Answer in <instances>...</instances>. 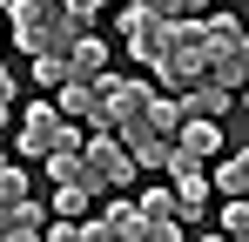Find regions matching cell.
<instances>
[{"label":"cell","mask_w":249,"mask_h":242,"mask_svg":"<svg viewBox=\"0 0 249 242\" xmlns=\"http://www.w3.org/2000/svg\"><path fill=\"white\" fill-rule=\"evenodd\" d=\"M142 68H155L168 94H189V87H202V14L155 20V40H148Z\"/></svg>","instance_id":"cell-1"},{"label":"cell","mask_w":249,"mask_h":242,"mask_svg":"<svg viewBox=\"0 0 249 242\" xmlns=\"http://www.w3.org/2000/svg\"><path fill=\"white\" fill-rule=\"evenodd\" d=\"M243 74H249V40L236 27V14H202V81L243 94Z\"/></svg>","instance_id":"cell-2"},{"label":"cell","mask_w":249,"mask_h":242,"mask_svg":"<svg viewBox=\"0 0 249 242\" xmlns=\"http://www.w3.org/2000/svg\"><path fill=\"white\" fill-rule=\"evenodd\" d=\"M81 168H88V189H94V195H101V189L115 195V189H128V182L142 175L115 135H88V141H81Z\"/></svg>","instance_id":"cell-3"},{"label":"cell","mask_w":249,"mask_h":242,"mask_svg":"<svg viewBox=\"0 0 249 242\" xmlns=\"http://www.w3.org/2000/svg\"><path fill=\"white\" fill-rule=\"evenodd\" d=\"M54 148H81V128L54 115V101L20 115V155H54Z\"/></svg>","instance_id":"cell-4"},{"label":"cell","mask_w":249,"mask_h":242,"mask_svg":"<svg viewBox=\"0 0 249 242\" xmlns=\"http://www.w3.org/2000/svg\"><path fill=\"white\" fill-rule=\"evenodd\" d=\"M175 101H182V121H229L236 115V94H229V87H189V94H175Z\"/></svg>","instance_id":"cell-5"},{"label":"cell","mask_w":249,"mask_h":242,"mask_svg":"<svg viewBox=\"0 0 249 242\" xmlns=\"http://www.w3.org/2000/svg\"><path fill=\"white\" fill-rule=\"evenodd\" d=\"M101 74H115V54H108V40L81 34L68 47V81H101Z\"/></svg>","instance_id":"cell-6"},{"label":"cell","mask_w":249,"mask_h":242,"mask_svg":"<svg viewBox=\"0 0 249 242\" xmlns=\"http://www.w3.org/2000/svg\"><path fill=\"white\" fill-rule=\"evenodd\" d=\"M41 229H47V208H34V202L0 208V242H41Z\"/></svg>","instance_id":"cell-7"},{"label":"cell","mask_w":249,"mask_h":242,"mask_svg":"<svg viewBox=\"0 0 249 242\" xmlns=\"http://www.w3.org/2000/svg\"><path fill=\"white\" fill-rule=\"evenodd\" d=\"M175 148L196 155V161H209L215 148H222V121H182V128H175Z\"/></svg>","instance_id":"cell-8"},{"label":"cell","mask_w":249,"mask_h":242,"mask_svg":"<svg viewBox=\"0 0 249 242\" xmlns=\"http://www.w3.org/2000/svg\"><path fill=\"white\" fill-rule=\"evenodd\" d=\"M115 27H122V47L142 61V54H148V40H155V14H142V7H122V14H115Z\"/></svg>","instance_id":"cell-9"},{"label":"cell","mask_w":249,"mask_h":242,"mask_svg":"<svg viewBox=\"0 0 249 242\" xmlns=\"http://www.w3.org/2000/svg\"><path fill=\"white\" fill-rule=\"evenodd\" d=\"M54 94H61V101H54L61 121H94V81H61Z\"/></svg>","instance_id":"cell-10"},{"label":"cell","mask_w":249,"mask_h":242,"mask_svg":"<svg viewBox=\"0 0 249 242\" xmlns=\"http://www.w3.org/2000/svg\"><path fill=\"white\" fill-rule=\"evenodd\" d=\"M101 222H108V236H115V242H148V229H142V215H135V202H128V195H108V215H101Z\"/></svg>","instance_id":"cell-11"},{"label":"cell","mask_w":249,"mask_h":242,"mask_svg":"<svg viewBox=\"0 0 249 242\" xmlns=\"http://www.w3.org/2000/svg\"><path fill=\"white\" fill-rule=\"evenodd\" d=\"M47 161V175H54V189H88V168H81V148H54V155H41ZM94 195V189H88Z\"/></svg>","instance_id":"cell-12"},{"label":"cell","mask_w":249,"mask_h":242,"mask_svg":"<svg viewBox=\"0 0 249 242\" xmlns=\"http://www.w3.org/2000/svg\"><path fill=\"white\" fill-rule=\"evenodd\" d=\"M209 189H222V195H243V189H249V155H243V148L222 161V168H209Z\"/></svg>","instance_id":"cell-13"},{"label":"cell","mask_w":249,"mask_h":242,"mask_svg":"<svg viewBox=\"0 0 249 242\" xmlns=\"http://www.w3.org/2000/svg\"><path fill=\"white\" fill-rule=\"evenodd\" d=\"M41 242H115V236H108V222H54L41 229Z\"/></svg>","instance_id":"cell-14"},{"label":"cell","mask_w":249,"mask_h":242,"mask_svg":"<svg viewBox=\"0 0 249 242\" xmlns=\"http://www.w3.org/2000/svg\"><path fill=\"white\" fill-rule=\"evenodd\" d=\"M88 202H94L88 189H54V222H81Z\"/></svg>","instance_id":"cell-15"},{"label":"cell","mask_w":249,"mask_h":242,"mask_svg":"<svg viewBox=\"0 0 249 242\" xmlns=\"http://www.w3.org/2000/svg\"><path fill=\"white\" fill-rule=\"evenodd\" d=\"M128 7H142V14H155V20H182V14H202V0H128Z\"/></svg>","instance_id":"cell-16"},{"label":"cell","mask_w":249,"mask_h":242,"mask_svg":"<svg viewBox=\"0 0 249 242\" xmlns=\"http://www.w3.org/2000/svg\"><path fill=\"white\" fill-rule=\"evenodd\" d=\"M14 202H27V175L0 155V208H14Z\"/></svg>","instance_id":"cell-17"},{"label":"cell","mask_w":249,"mask_h":242,"mask_svg":"<svg viewBox=\"0 0 249 242\" xmlns=\"http://www.w3.org/2000/svg\"><path fill=\"white\" fill-rule=\"evenodd\" d=\"M34 81L41 87H61L68 81V54H34Z\"/></svg>","instance_id":"cell-18"},{"label":"cell","mask_w":249,"mask_h":242,"mask_svg":"<svg viewBox=\"0 0 249 242\" xmlns=\"http://www.w3.org/2000/svg\"><path fill=\"white\" fill-rule=\"evenodd\" d=\"M249 229V208H243V195H229V208H222V236H243Z\"/></svg>","instance_id":"cell-19"},{"label":"cell","mask_w":249,"mask_h":242,"mask_svg":"<svg viewBox=\"0 0 249 242\" xmlns=\"http://www.w3.org/2000/svg\"><path fill=\"white\" fill-rule=\"evenodd\" d=\"M61 7H68V14H74L81 27H88V20H94V14H108V0H61Z\"/></svg>","instance_id":"cell-20"},{"label":"cell","mask_w":249,"mask_h":242,"mask_svg":"<svg viewBox=\"0 0 249 242\" xmlns=\"http://www.w3.org/2000/svg\"><path fill=\"white\" fill-rule=\"evenodd\" d=\"M7 115H14V74L0 68V128H7Z\"/></svg>","instance_id":"cell-21"},{"label":"cell","mask_w":249,"mask_h":242,"mask_svg":"<svg viewBox=\"0 0 249 242\" xmlns=\"http://www.w3.org/2000/svg\"><path fill=\"white\" fill-rule=\"evenodd\" d=\"M202 242H243V236H222V229H215V236H202Z\"/></svg>","instance_id":"cell-22"}]
</instances>
